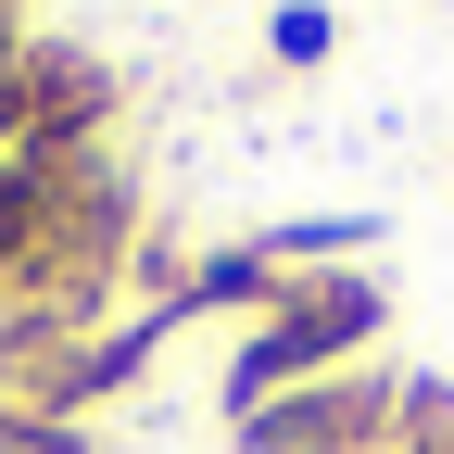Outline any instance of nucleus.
Returning <instances> with one entry per match:
<instances>
[{"mask_svg":"<svg viewBox=\"0 0 454 454\" xmlns=\"http://www.w3.org/2000/svg\"><path fill=\"white\" fill-rule=\"evenodd\" d=\"M391 328V291L379 278H354V265H328V278H291L253 328H240V354L215 366V417L240 429L253 404H278V391H316V379H340L366 354V340Z\"/></svg>","mask_w":454,"mask_h":454,"instance_id":"obj_1","label":"nucleus"},{"mask_svg":"<svg viewBox=\"0 0 454 454\" xmlns=\"http://www.w3.org/2000/svg\"><path fill=\"white\" fill-rule=\"evenodd\" d=\"M391 454H454V379H404V404H391Z\"/></svg>","mask_w":454,"mask_h":454,"instance_id":"obj_4","label":"nucleus"},{"mask_svg":"<svg viewBox=\"0 0 454 454\" xmlns=\"http://www.w3.org/2000/svg\"><path fill=\"white\" fill-rule=\"evenodd\" d=\"M391 404H404V379H379V366H340L316 391H278V404H253L240 454H391Z\"/></svg>","mask_w":454,"mask_h":454,"instance_id":"obj_2","label":"nucleus"},{"mask_svg":"<svg viewBox=\"0 0 454 454\" xmlns=\"http://www.w3.org/2000/svg\"><path fill=\"white\" fill-rule=\"evenodd\" d=\"M265 51H278L291 76H316L328 51H340V13H328V0H278V13H265Z\"/></svg>","mask_w":454,"mask_h":454,"instance_id":"obj_3","label":"nucleus"}]
</instances>
